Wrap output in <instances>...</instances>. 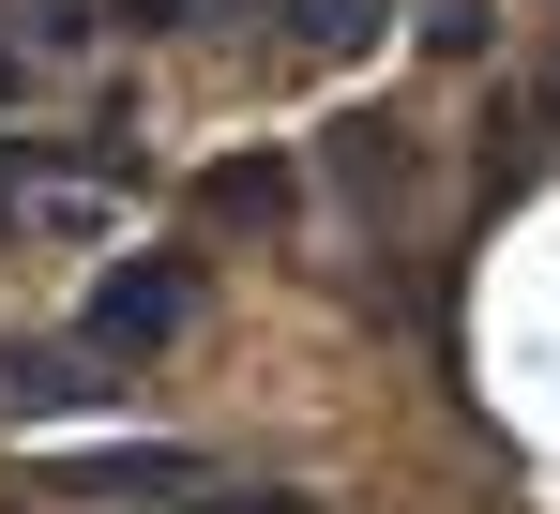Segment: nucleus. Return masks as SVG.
<instances>
[{"label":"nucleus","instance_id":"6","mask_svg":"<svg viewBox=\"0 0 560 514\" xmlns=\"http://www.w3.org/2000/svg\"><path fill=\"white\" fill-rule=\"evenodd\" d=\"M334 182L349 197H409V137L394 121H334Z\"/></svg>","mask_w":560,"mask_h":514},{"label":"nucleus","instance_id":"3","mask_svg":"<svg viewBox=\"0 0 560 514\" xmlns=\"http://www.w3.org/2000/svg\"><path fill=\"white\" fill-rule=\"evenodd\" d=\"M77 61H92V15L77 0H0V106L46 91V77H77Z\"/></svg>","mask_w":560,"mask_h":514},{"label":"nucleus","instance_id":"7","mask_svg":"<svg viewBox=\"0 0 560 514\" xmlns=\"http://www.w3.org/2000/svg\"><path fill=\"white\" fill-rule=\"evenodd\" d=\"M288 197H303V182H288L273 152H243V167H212V212H228V227H288Z\"/></svg>","mask_w":560,"mask_h":514},{"label":"nucleus","instance_id":"1","mask_svg":"<svg viewBox=\"0 0 560 514\" xmlns=\"http://www.w3.org/2000/svg\"><path fill=\"white\" fill-rule=\"evenodd\" d=\"M121 197H137V167H121V152H46V137H15V152H0V227L77 243V227H106Z\"/></svg>","mask_w":560,"mask_h":514},{"label":"nucleus","instance_id":"2","mask_svg":"<svg viewBox=\"0 0 560 514\" xmlns=\"http://www.w3.org/2000/svg\"><path fill=\"white\" fill-rule=\"evenodd\" d=\"M183 318H197V257H137V272H106V288H92L77 348H92V363H152Z\"/></svg>","mask_w":560,"mask_h":514},{"label":"nucleus","instance_id":"5","mask_svg":"<svg viewBox=\"0 0 560 514\" xmlns=\"http://www.w3.org/2000/svg\"><path fill=\"white\" fill-rule=\"evenodd\" d=\"M258 15H273L288 61H349V46H378V15H394V0H258Z\"/></svg>","mask_w":560,"mask_h":514},{"label":"nucleus","instance_id":"8","mask_svg":"<svg viewBox=\"0 0 560 514\" xmlns=\"http://www.w3.org/2000/svg\"><path fill=\"white\" fill-rule=\"evenodd\" d=\"M212 0H121V31H197Z\"/></svg>","mask_w":560,"mask_h":514},{"label":"nucleus","instance_id":"4","mask_svg":"<svg viewBox=\"0 0 560 514\" xmlns=\"http://www.w3.org/2000/svg\"><path fill=\"white\" fill-rule=\"evenodd\" d=\"M92 348H0V424H61V409H92Z\"/></svg>","mask_w":560,"mask_h":514}]
</instances>
